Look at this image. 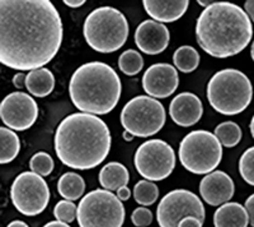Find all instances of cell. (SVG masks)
<instances>
[{
	"label": "cell",
	"mask_w": 254,
	"mask_h": 227,
	"mask_svg": "<svg viewBox=\"0 0 254 227\" xmlns=\"http://www.w3.org/2000/svg\"><path fill=\"white\" fill-rule=\"evenodd\" d=\"M246 210L249 216V224L252 225V227H254V194L248 197L246 201Z\"/></svg>",
	"instance_id": "33"
},
{
	"label": "cell",
	"mask_w": 254,
	"mask_h": 227,
	"mask_svg": "<svg viewBox=\"0 0 254 227\" xmlns=\"http://www.w3.org/2000/svg\"><path fill=\"white\" fill-rule=\"evenodd\" d=\"M44 227H70V226L67 224H65V222H61V221H58V220H56V221L49 222V224L45 225Z\"/></svg>",
	"instance_id": "38"
},
{
	"label": "cell",
	"mask_w": 254,
	"mask_h": 227,
	"mask_svg": "<svg viewBox=\"0 0 254 227\" xmlns=\"http://www.w3.org/2000/svg\"><path fill=\"white\" fill-rule=\"evenodd\" d=\"M117 197H119L120 201L125 202V201H128L131 197V190L130 188H127V187H124V188H120L119 190H117Z\"/></svg>",
	"instance_id": "35"
},
{
	"label": "cell",
	"mask_w": 254,
	"mask_h": 227,
	"mask_svg": "<svg viewBox=\"0 0 254 227\" xmlns=\"http://www.w3.org/2000/svg\"><path fill=\"white\" fill-rule=\"evenodd\" d=\"M26 79H27V74L19 72V73H17L14 77H13V85H14L15 88L20 90V88L26 87Z\"/></svg>",
	"instance_id": "34"
},
{
	"label": "cell",
	"mask_w": 254,
	"mask_h": 227,
	"mask_svg": "<svg viewBox=\"0 0 254 227\" xmlns=\"http://www.w3.org/2000/svg\"><path fill=\"white\" fill-rule=\"evenodd\" d=\"M253 99V86L247 74L228 68L219 70L207 83V100L211 108L226 116L247 110Z\"/></svg>",
	"instance_id": "5"
},
{
	"label": "cell",
	"mask_w": 254,
	"mask_h": 227,
	"mask_svg": "<svg viewBox=\"0 0 254 227\" xmlns=\"http://www.w3.org/2000/svg\"><path fill=\"white\" fill-rule=\"evenodd\" d=\"M244 9H246V13L249 17V19L254 23V0H248V1H246Z\"/></svg>",
	"instance_id": "36"
},
{
	"label": "cell",
	"mask_w": 254,
	"mask_h": 227,
	"mask_svg": "<svg viewBox=\"0 0 254 227\" xmlns=\"http://www.w3.org/2000/svg\"><path fill=\"white\" fill-rule=\"evenodd\" d=\"M176 152L162 139H150L136 149L133 163L145 180L162 181L169 178L176 167Z\"/></svg>",
	"instance_id": "11"
},
{
	"label": "cell",
	"mask_w": 254,
	"mask_h": 227,
	"mask_svg": "<svg viewBox=\"0 0 254 227\" xmlns=\"http://www.w3.org/2000/svg\"><path fill=\"white\" fill-rule=\"evenodd\" d=\"M98 179L103 189L117 192L120 188L127 187V184L130 181V174L122 163L110 162L102 167Z\"/></svg>",
	"instance_id": "21"
},
{
	"label": "cell",
	"mask_w": 254,
	"mask_h": 227,
	"mask_svg": "<svg viewBox=\"0 0 254 227\" xmlns=\"http://www.w3.org/2000/svg\"><path fill=\"white\" fill-rule=\"evenodd\" d=\"M122 137H124V139L126 140V142H132V139H133L132 134H131L130 131H127V130L124 131V134H122Z\"/></svg>",
	"instance_id": "40"
},
{
	"label": "cell",
	"mask_w": 254,
	"mask_h": 227,
	"mask_svg": "<svg viewBox=\"0 0 254 227\" xmlns=\"http://www.w3.org/2000/svg\"><path fill=\"white\" fill-rule=\"evenodd\" d=\"M58 192L66 201H78L85 192V181L75 172H65L58 181Z\"/></svg>",
	"instance_id": "22"
},
{
	"label": "cell",
	"mask_w": 254,
	"mask_h": 227,
	"mask_svg": "<svg viewBox=\"0 0 254 227\" xmlns=\"http://www.w3.org/2000/svg\"><path fill=\"white\" fill-rule=\"evenodd\" d=\"M125 217L122 201L106 189H95L84 195L76 215L79 227H122Z\"/></svg>",
	"instance_id": "8"
},
{
	"label": "cell",
	"mask_w": 254,
	"mask_h": 227,
	"mask_svg": "<svg viewBox=\"0 0 254 227\" xmlns=\"http://www.w3.org/2000/svg\"><path fill=\"white\" fill-rule=\"evenodd\" d=\"M63 19L50 0H0V61L10 69L45 68L60 50Z\"/></svg>",
	"instance_id": "1"
},
{
	"label": "cell",
	"mask_w": 254,
	"mask_h": 227,
	"mask_svg": "<svg viewBox=\"0 0 254 227\" xmlns=\"http://www.w3.org/2000/svg\"><path fill=\"white\" fill-rule=\"evenodd\" d=\"M234 181L224 171L210 172L199 181V194L212 207L228 203L234 197Z\"/></svg>",
	"instance_id": "16"
},
{
	"label": "cell",
	"mask_w": 254,
	"mask_h": 227,
	"mask_svg": "<svg viewBox=\"0 0 254 227\" xmlns=\"http://www.w3.org/2000/svg\"><path fill=\"white\" fill-rule=\"evenodd\" d=\"M153 212L146 207H137L131 215V222L136 227H149L153 224Z\"/></svg>",
	"instance_id": "31"
},
{
	"label": "cell",
	"mask_w": 254,
	"mask_h": 227,
	"mask_svg": "<svg viewBox=\"0 0 254 227\" xmlns=\"http://www.w3.org/2000/svg\"><path fill=\"white\" fill-rule=\"evenodd\" d=\"M0 140H1V153L0 163L6 165L15 160L20 151V139L18 134L12 129L1 126L0 128Z\"/></svg>",
	"instance_id": "23"
},
{
	"label": "cell",
	"mask_w": 254,
	"mask_h": 227,
	"mask_svg": "<svg viewBox=\"0 0 254 227\" xmlns=\"http://www.w3.org/2000/svg\"><path fill=\"white\" fill-rule=\"evenodd\" d=\"M119 68L122 73L126 76H136L144 68V59L142 55L136 51V50L128 49L120 55L119 58Z\"/></svg>",
	"instance_id": "26"
},
{
	"label": "cell",
	"mask_w": 254,
	"mask_h": 227,
	"mask_svg": "<svg viewBox=\"0 0 254 227\" xmlns=\"http://www.w3.org/2000/svg\"><path fill=\"white\" fill-rule=\"evenodd\" d=\"M249 129H251V134H252V137H253V139H254V115H253V117H252V120H251V124H249Z\"/></svg>",
	"instance_id": "42"
},
{
	"label": "cell",
	"mask_w": 254,
	"mask_h": 227,
	"mask_svg": "<svg viewBox=\"0 0 254 227\" xmlns=\"http://www.w3.org/2000/svg\"><path fill=\"white\" fill-rule=\"evenodd\" d=\"M249 216L246 207L237 202L221 204L214 213L215 227H248Z\"/></svg>",
	"instance_id": "19"
},
{
	"label": "cell",
	"mask_w": 254,
	"mask_h": 227,
	"mask_svg": "<svg viewBox=\"0 0 254 227\" xmlns=\"http://www.w3.org/2000/svg\"><path fill=\"white\" fill-rule=\"evenodd\" d=\"M251 58H252V60L254 61V41L252 42V45H251Z\"/></svg>",
	"instance_id": "43"
},
{
	"label": "cell",
	"mask_w": 254,
	"mask_h": 227,
	"mask_svg": "<svg viewBox=\"0 0 254 227\" xmlns=\"http://www.w3.org/2000/svg\"><path fill=\"white\" fill-rule=\"evenodd\" d=\"M171 33L165 24L146 19L135 31V44L140 51L147 55H159L169 45Z\"/></svg>",
	"instance_id": "15"
},
{
	"label": "cell",
	"mask_w": 254,
	"mask_h": 227,
	"mask_svg": "<svg viewBox=\"0 0 254 227\" xmlns=\"http://www.w3.org/2000/svg\"><path fill=\"white\" fill-rule=\"evenodd\" d=\"M145 12L151 19L159 23H172L181 19L187 12L190 1L188 0H144L142 1Z\"/></svg>",
	"instance_id": "18"
},
{
	"label": "cell",
	"mask_w": 254,
	"mask_h": 227,
	"mask_svg": "<svg viewBox=\"0 0 254 227\" xmlns=\"http://www.w3.org/2000/svg\"><path fill=\"white\" fill-rule=\"evenodd\" d=\"M197 3H198V5L203 6V8H208V6H211L212 4L216 3V1H203V0H198Z\"/></svg>",
	"instance_id": "41"
},
{
	"label": "cell",
	"mask_w": 254,
	"mask_h": 227,
	"mask_svg": "<svg viewBox=\"0 0 254 227\" xmlns=\"http://www.w3.org/2000/svg\"><path fill=\"white\" fill-rule=\"evenodd\" d=\"M6 227H29L26 222L20 221V220H15V221H12Z\"/></svg>",
	"instance_id": "39"
},
{
	"label": "cell",
	"mask_w": 254,
	"mask_h": 227,
	"mask_svg": "<svg viewBox=\"0 0 254 227\" xmlns=\"http://www.w3.org/2000/svg\"><path fill=\"white\" fill-rule=\"evenodd\" d=\"M63 3L69 8H79V6L84 5L85 0H64Z\"/></svg>",
	"instance_id": "37"
},
{
	"label": "cell",
	"mask_w": 254,
	"mask_h": 227,
	"mask_svg": "<svg viewBox=\"0 0 254 227\" xmlns=\"http://www.w3.org/2000/svg\"><path fill=\"white\" fill-rule=\"evenodd\" d=\"M159 189L154 181L140 180L133 187V198L136 203H139L142 207H147L158 201Z\"/></svg>",
	"instance_id": "27"
},
{
	"label": "cell",
	"mask_w": 254,
	"mask_h": 227,
	"mask_svg": "<svg viewBox=\"0 0 254 227\" xmlns=\"http://www.w3.org/2000/svg\"><path fill=\"white\" fill-rule=\"evenodd\" d=\"M215 135L221 146L231 148L239 144L242 140V129L234 121H224L215 128Z\"/></svg>",
	"instance_id": "25"
},
{
	"label": "cell",
	"mask_w": 254,
	"mask_h": 227,
	"mask_svg": "<svg viewBox=\"0 0 254 227\" xmlns=\"http://www.w3.org/2000/svg\"><path fill=\"white\" fill-rule=\"evenodd\" d=\"M54 166H55V162H54L51 156L46 152H37V153L32 156L31 161H29L31 171L40 175L42 178L49 176L54 171Z\"/></svg>",
	"instance_id": "28"
},
{
	"label": "cell",
	"mask_w": 254,
	"mask_h": 227,
	"mask_svg": "<svg viewBox=\"0 0 254 227\" xmlns=\"http://www.w3.org/2000/svg\"><path fill=\"white\" fill-rule=\"evenodd\" d=\"M253 24L246 10L228 1L205 8L196 22V40L201 49L217 59L240 54L251 44Z\"/></svg>",
	"instance_id": "3"
},
{
	"label": "cell",
	"mask_w": 254,
	"mask_h": 227,
	"mask_svg": "<svg viewBox=\"0 0 254 227\" xmlns=\"http://www.w3.org/2000/svg\"><path fill=\"white\" fill-rule=\"evenodd\" d=\"M122 95L119 74L111 65L90 61L80 65L69 82V96L80 113L107 115L117 106Z\"/></svg>",
	"instance_id": "4"
},
{
	"label": "cell",
	"mask_w": 254,
	"mask_h": 227,
	"mask_svg": "<svg viewBox=\"0 0 254 227\" xmlns=\"http://www.w3.org/2000/svg\"><path fill=\"white\" fill-rule=\"evenodd\" d=\"M169 115L178 126L190 128L201 120L203 115V105L198 96L190 92H182L172 100L169 105Z\"/></svg>",
	"instance_id": "17"
},
{
	"label": "cell",
	"mask_w": 254,
	"mask_h": 227,
	"mask_svg": "<svg viewBox=\"0 0 254 227\" xmlns=\"http://www.w3.org/2000/svg\"><path fill=\"white\" fill-rule=\"evenodd\" d=\"M178 157L187 171L194 175H207L221 162L222 146L211 131L193 130L179 143Z\"/></svg>",
	"instance_id": "7"
},
{
	"label": "cell",
	"mask_w": 254,
	"mask_h": 227,
	"mask_svg": "<svg viewBox=\"0 0 254 227\" xmlns=\"http://www.w3.org/2000/svg\"><path fill=\"white\" fill-rule=\"evenodd\" d=\"M10 201L20 215L35 217L49 206L50 188L42 176L33 171H24L13 181Z\"/></svg>",
	"instance_id": "10"
},
{
	"label": "cell",
	"mask_w": 254,
	"mask_h": 227,
	"mask_svg": "<svg viewBox=\"0 0 254 227\" xmlns=\"http://www.w3.org/2000/svg\"><path fill=\"white\" fill-rule=\"evenodd\" d=\"M78 215V207L72 203L71 201H60L56 203L55 208H54V216L58 221L65 222V224H70L76 219Z\"/></svg>",
	"instance_id": "30"
},
{
	"label": "cell",
	"mask_w": 254,
	"mask_h": 227,
	"mask_svg": "<svg viewBox=\"0 0 254 227\" xmlns=\"http://www.w3.org/2000/svg\"><path fill=\"white\" fill-rule=\"evenodd\" d=\"M141 83L147 96L153 99H167L178 88V72L172 64L156 63L145 70Z\"/></svg>",
	"instance_id": "14"
},
{
	"label": "cell",
	"mask_w": 254,
	"mask_h": 227,
	"mask_svg": "<svg viewBox=\"0 0 254 227\" xmlns=\"http://www.w3.org/2000/svg\"><path fill=\"white\" fill-rule=\"evenodd\" d=\"M54 142L61 163L74 170H90L107 158L112 135L99 116L75 113L59 124Z\"/></svg>",
	"instance_id": "2"
},
{
	"label": "cell",
	"mask_w": 254,
	"mask_h": 227,
	"mask_svg": "<svg viewBox=\"0 0 254 227\" xmlns=\"http://www.w3.org/2000/svg\"><path fill=\"white\" fill-rule=\"evenodd\" d=\"M167 120L164 106L150 96H136L124 106L120 121L133 137L147 138L162 130Z\"/></svg>",
	"instance_id": "9"
},
{
	"label": "cell",
	"mask_w": 254,
	"mask_h": 227,
	"mask_svg": "<svg viewBox=\"0 0 254 227\" xmlns=\"http://www.w3.org/2000/svg\"><path fill=\"white\" fill-rule=\"evenodd\" d=\"M128 22L112 6L94 9L84 20L83 33L89 47L102 54L119 51L128 38Z\"/></svg>",
	"instance_id": "6"
},
{
	"label": "cell",
	"mask_w": 254,
	"mask_h": 227,
	"mask_svg": "<svg viewBox=\"0 0 254 227\" xmlns=\"http://www.w3.org/2000/svg\"><path fill=\"white\" fill-rule=\"evenodd\" d=\"M188 216H193L205 222L206 211L202 201L187 189L167 193L156 208V220L160 227H178L179 222Z\"/></svg>",
	"instance_id": "12"
},
{
	"label": "cell",
	"mask_w": 254,
	"mask_h": 227,
	"mask_svg": "<svg viewBox=\"0 0 254 227\" xmlns=\"http://www.w3.org/2000/svg\"><path fill=\"white\" fill-rule=\"evenodd\" d=\"M239 172L243 180L254 187V147L248 148L240 156Z\"/></svg>",
	"instance_id": "29"
},
{
	"label": "cell",
	"mask_w": 254,
	"mask_h": 227,
	"mask_svg": "<svg viewBox=\"0 0 254 227\" xmlns=\"http://www.w3.org/2000/svg\"><path fill=\"white\" fill-rule=\"evenodd\" d=\"M0 117L6 128L23 131L31 128L38 117V105L31 95L13 92L0 105Z\"/></svg>",
	"instance_id": "13"
},
{
	"label": "cell",
	"mask_w": 254,
	"mask_h": 227,
	"mask_svg": "<svg viewBox=\"0 0 254 227\" xmlns=\"http://www.w3.org/2000/svg\"><path fill=\"white\" fill-rule=\"evenodd\" d=\"M26 88L35 97H46L55 88V76L47 68L31 70L27 74Z\"/></svg>",
	"instance_id": "20"
},
{
	"label": "cell",
	"mask_w": 254,
	"mask_h": 227,
	"mask_svg": "<svg viewBox=\"0 0 254 227\" xmlns=\"http://www.w3.org/2000/svg\"><path fill=\"white\" fill-rule=\"evenodd\" d=\"M203 222L199 221L198 219L193 217V216H188V217H185L182 221L178 224V227H202Z\"/></svg>",
	"instance_id": "32"
},
{
	"label": "cell",
	"mask_w": 254,
	"mask_h": 227,
	"mask_svg": "<svg viewBox=\"0 0 254 227\" xmlns=\"http://www.w3.org/2000/svg\"><path fill=\"white\" fill-rule=\"evenodd\" d=\"M173 63L176 69L181 70L182 73H192L198 68L199 54L193 46L185 45L174 51Z\"/></svg>",
	"instance_id": "24"
}]
</instances>
